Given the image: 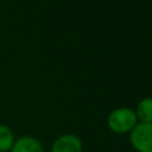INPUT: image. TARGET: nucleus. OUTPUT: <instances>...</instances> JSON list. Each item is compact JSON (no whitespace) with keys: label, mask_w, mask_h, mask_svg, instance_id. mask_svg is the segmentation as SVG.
Segmentation results:
<instances>
[{"label":"nucleus","mask_w":152,"mask_h":152,"mask_svg":"<svg viewBox=\"0 0 152 152\" xmlns=\"http://www.w3.org/2000/svg\"><path fill=\"white\" fill-rule=\"evenodd\" d=\"M10 152H45L43 144L32 135H21L14 140Z\"/></svg>","instance_id":"obj_4"},{"label":"nucleus","mask_w":152,"mask_h":152,"mask_svg":"<svg viewBox=\"0 0 152 152\" xmlns=\"http://www.w3.org/2000/svg\"><path fill=\"white\" fill-rule=\"evenodd\" d=\"M135 115L138 118V122L152 124V97L140 100L135 109Z\"/></svg>","instance_id":"obj_5"},{"label":"nucleus","mask_w":152,"mask_h":152,"mask_svg":"<svg viewBox=\"0 0 152 152\" xmlns=\"http://www.w3.org/2000/svg\"><path fill=\"white\" fill-rule=\"evenodd\" d=\"M15 137L13 131L8 126L0 124V152H10Z\"/></svg>","instance_id":"obj_6"},{"label":"nucleus","mask_w":152,"mask_h":152,"mask_svg":"<svg viewBox=\"0 0 152 152\" xmlns=\"http://www.w3.org/2000/svg\"><path fill=\"white\" fill-rule=\"evenodd\" d=\"M129 133V141L134 150L152 152V124L138 122Z\"/></svg>","instance_id":"obj_2"},{"label":"nucleus","mask_w":152,"mask_h":152,"mask_svg":"<svg viewBox=\"0 0 152 152\" xmlns=\"http://www.w3.org/2000/svg\"><path fill=\"white\" fill-rule=\"evenodd\" d=\"M51 152H82V141L75 134H63L53 141Z\"/></svg>","instance_id":"obj_3"},{"label":"nucleus","mask_w":152,"mask_h":152,"mask_svg":"<svg viewBox=\"0 0 152 152\" xmlns=\"http://www.w3.org/2000/svg\"><path fill=\"white\" fill-rule=\"evenodd\" d=\"M107 124L112 132L124 134L131 132L134 128V126L138 124V118L133 109L120 107L109 113Z\"/></svg>","instance_id":"obj_1"}]
</instances>
